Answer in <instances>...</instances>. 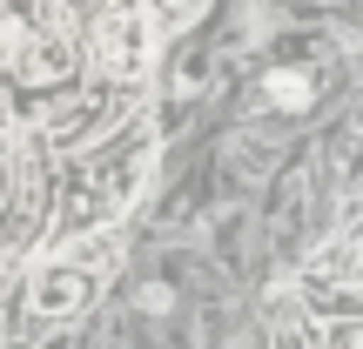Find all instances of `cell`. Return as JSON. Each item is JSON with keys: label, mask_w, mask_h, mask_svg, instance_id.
Here are the masks:
<instances>
[{"label": "cell", "mask_w": 363, "mask_h": 349, "mask_svg": "<svg viewBox=\"0 0 363 349\" xmlns=\"http://www.w3.org/2000/svg\"><path fill=\"white\" fill-rule=\"evenodd\" d=\"M115 256H121V235L115 229H88V235H74V242H61L54 262L34 275V309L40 316H81L94 296H101Z\"/></svg>", "instance_id": "cell-2"}, {"label": "cell", "mask_w": 363, "mask_h": 349, "mask_svg": "<svg viewBox=\"0 0 363 349\" xmlns=\"http://www.w3.org/2000/svg\"><path fill=\"white\" fill-rule=\"evenodd\" d=\"M142 181H148V128H128L121 142H101L94 161H88V175L67 195L61 222H54V248L88 235V229H115V222L128 215V202L142 195Z\"/></svg>", "instance_id": "cell-1"}, {"label": "cell", "mask_w": 363, "mask_h": 349, "mask_svg": "<svg viewBox=\"0 0 363 349\" xmlns=\"http://www.w3.org/2000/svg\"><path fill=\"white\" fill-rule=\"evenodd\" d=\"M148 13L135 7H94V67L108 81H135L148 67Z\"/></svg>", "instance_id": "cell-3"}, {"label": "cell", "mask_w": 363, "mask_h": 349, "mask_svg": "<svg viewBox=\"0 0 363 349\" xmlns=\"http://www.w3.org/2000/svg\"><path fill=\"white\" fill-rule=\"evenodd\" d=\"M148 7V21L162 27V34H175V27H189L195 13H202V0H142Z\"/></svg>", "instance_id": "cell-7"}, {"label": "cell", "mask_w": 363, "mask_h": 349, "mask_svg": "<svg viewBox=\"0 0 363 349\" xmlns=\"http://www.w3.org/2000/svg\"><path fill=\"white\" fill-rule=\"evenodd\" d=\"M40 27H48V0H0V40H7V54L27 47Z\"/></svg>", "instance_id": "cell-5"}, {"label": "cell", "mask_w": 363, "mask_h": 349, "mask_svg": "<svg viewBox=\"0 0 363 349\" xmlns=\"http://www.w3.org/2000/svg\"><path fill=\"white\" fill-rule=\"evenodd\" d=\"M316 275H323V282H343V289H363V222L316 262Z\"/></svg>", "instance_id": "cell-6"}, {"label": "cell", "mask_w": 363, "mask_h": 349, "mask_svg": "<svg viewBox=\"0 0 363 349\" xmlns=\"http://www.w3.org/2000/svg\"><path fill=\"white\" fill-rule=\"evenodd\" d=\"M13 74H21L27 88H67V74H74V40L40 27L27 47H13Z\"/></svg>", "instance_id": "cell-4"}, {"label": "cell", "mask_w": 363, "mask_h": 349, "mask_svg": "<svg viewBox=\"0 0 363 349\" xmlns=\"http://www.w3.org/2000/svg\"><path fill=\"white\" fill-rule=\"evenodd\" d=\"M7 67H13V54H7V40H0V88H7Z\"/></svg>", "instance_id": "cell-8"}]
</instances>
